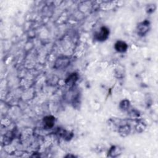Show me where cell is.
<instances>
[{
    "label": "cell",
    "mask_w": 158,
    "mask_h": 158,
    "mask_svg": "<svg viewBox=\"0 0 158 158\" xmlns=\"http://www.w3.org/2000/svg\"><path fill=\"white\" fill-rule=\"evenodd\" d=\"M109 35V30L105 27H102L101 29H100L99 32H98L96 35V39L98 41H104L105 40L107 37H108Z\"/></svg>",
    "instance_id": "obj_1"
},
{
    "label": "cell",
    "mask_w": 158,
    "mask_h": 158,
    "mask_svg": "<svg viewBox=\"0 0 158 158\" xmlns=\"http://www.w3.org/2000/svg\"><path fill=\"white\" fill-rule=\"evenodd\" d=\"M115 48H116V49L117 51L122 53V52L125 51L127 50V45L125 42L122 41H119L116 43V45H115Z\"/></svg>",
    "instance_id": "obj_2"
},
{
    "label": "cell",
    "mask_w": 158,
    "mask_h": 158,
    "mask_svg": "<svg viewBox=\"0 0 158 158\" xmlns=\"http://www.w3.org/2000/svg\"><path fill=\"white\" fill-rule=\"evenodd\" d=\"M44 122L45 124L48 127H51L53 126L54 125V117H51V116H48L45 118L44 119Z\"/></svg>",
    "instance_id": "obj_3"
}]
</instances>
